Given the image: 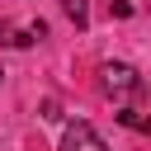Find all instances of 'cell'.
Wrapping results in <instances>:
<instances>
[{
    "mask_svg": "<svg viewBox=\"0 0 151 151\" xmlns=\"http://www.w3.org/2000/svg\"><path fill=\"white\" fill-rule=\"evenodd\" d=\"M99 85H104V94H137L142 90V76H137V66H127V61H104L99 66Z\"/></svg>",
    "mask_w": 151,
    "mask_h": 151,
    "instance_id": "cell-1",
    "label": "cell"
},
{
    "mask_svg": "<svg viewBox=\"0 0 151 151\" xmlns=\"http://www.w3.org/2000/svg\"><path fill=\"white\" fill-rule=\"evenodd\" d=\"M61 151H109V146H104V137H99L90 123H71V127L61 132Z\"/></svg>",
    "mask_w": 151,
    "mask_h": 151,
    "instance_id": "cell-2",
    "label": "cell"
},
{
    "mask_svg": "<svg viewBox=\"0 0 151 151\" xmlns=\"http://www.w3.org/2000/svg\"><path fill=\"white\" fill-rule=\"evenodd\" d=\"M0 80H5V71H0Z\"/></svg>",
    "mask_w": 151,
    "mask_h": 151,
    "instance_id": "cell-5",
    "label": "cell"
},
{
    "mask_svg": "<svg viewBox=\"0 0 151 151\" xmlns=\"http://www.w3.org/2000/svg\"><path fill=\"white\" fill-rule=\"evenodd\" d=\"M66 14H71L80 28H85V19H90V14H85V0H66Z\"/></svg>",
    "mask_w": 151,
    "mask_h": 151,
    "instance_id": "cell-4",
    "label": "cell"
},
{
    "mask_svg": "<svg viewBox=\"0 0 151 151\" xmlns=\"http://www.w3.org/2000/svg\"><path fill=\"white\" fill-rule=\"evenodd\" d=\"M118 123H123V127H132V132H146V137H151V113H137V109H123V113H118Z\"/></svg>",
    "mask_w": 151,
    "mask_h": 151,
    "instance_id": "cell-3",
    "label": "cell"
}]
</instances>
